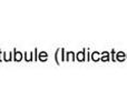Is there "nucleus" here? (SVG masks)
<instances>
[{"instance_id": "obj_1", "label": "nucleus", "mask_w": 127, "mask_h": 111, "mask_svg": "<svg viewBox=\"0 0 127 111\" xmlns=\"http://www.w3.org/2000/svg\"><path fill=\"white\" fill-rule=\"evenodd\" d=\"M78 59L79 60H84V55H83V52H80L78 55Z\"/></svg>"}, {"instance_id": "obj_2", "label": "nucleus", "mask_w": 127, "mask_h": 111, "mask_svg": "<svg viewBox=\"0 0 127 111\" xmlns=\"http://www.w3.org/2000/svg\"><path fill=\"white\" fill-rule=\"evenodd\" d=\"M16 59H17V60H20V59H21V56H20V53H17V56H16Z\"/></svg>"}, {"instance_id": "obj_3", "label": "nucleus", "mask_w": 127, "mask_h": 111, "mask_svg": "<svg viewBox=\"0 0 127 111\" xmlns=\"http://www.w3.org/2000/svg\"><path fill=\"white\" fill-rule=\"evenodd\" d=\"M118 59H124V56L122 52H121V55H118Z\"/></svg>"}]
</instances>
